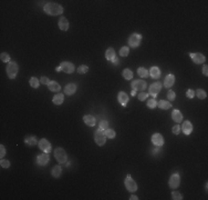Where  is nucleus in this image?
Segmentation results:
<instances>
[{"label":"nucleus","instance_id":"obj_1","mask_svg":"<svg viewBox=\"0 0 208 200\" xmlns=\"http://www.w3.org/2000/svg\"><path fill=\"white\" fill-rule=\"evenodd\" d=\"M43 11L50 16H58L63 12V7L58 4H54V2H48L47 4H44Z\"/></svg>","mask_w":208,"mask_h":200},{"label":"nucleus","instance_id":"obj_2","mask_svg":"<svg viewBox=\"0 0 208 200\" xmlns=\"http://www.w3.org/2000/svg\"><path fill=\"white\" fill-rule=\"evenodd\" d=\"M7 75L10 79H15L18 75V70H19V67H18L17 62L15 61H10L8 64H7Z\"/></svg>","mask_w":208,"mask_h":200},{"label":"nucleus","instance_id":"obj_3","mask_svg":"<svg viewBox=\"0 0 208 200\" xmlns=\"http://www.w3.org/2000/svg\"><path fill=\"white\" fill-rule=\"evenodd\" d=\"M54 157L57 159V161L61 165V163H65L68 160V156L65 153V150L63 148H57L54 150Z\"/></svg>","mask_w":208,"mask_h":200},{"label":"nucleus","instance_id":"obj_4","mask_svg":"<svg viewBox=\"0 0 208 200\" xmlns=\"http://www.w3.org/2000/svg\"><path fill=\"white\" fill-rule=\"evenodd\" d=\"M94 140L95 142L97 144V146H104L105 145V142H106V136H105V133H104V130L102 129H97L95 132H94Z\"/></svg>","mask_w":208,"mask_h":200},{"label":"nucleus","instance_id":"obj_5","mask_svg":"<svg viewBox=\"0 0 208 200\" xmlns=\"http://www.w3.org/2000/svg\"><path fill=\"white\" fill-rule=\"evenodd\" d=\"M142 41V34H133L129 36V45L132 48H137L141 45Z\"/></svg>","mask_w":208,"mask_h":200},{"label":"nucleus","instance_id":"obj_6","mask_svg":"<svg viewBox=\"0 0 208 200\" xmlns=\"http://www.w3.org/2000/svg\"><path fill=\"white\" fill-rule=\"evenodd\" d=\"M131 87H132V89L135 90V91L142 92V91H144V90L146 89L147 85H146V82L144 80H134L133 82L131 84Z\"/></svg>","mask_w":208,"mask_h":200},{"label":"nucleus","instance_id":"obj_7","mask_svg":"<svg viewBox=\"0 0 208 200\" xmlns=\"http://www.w3.org/2000/svg\"><path fill=\"white\" fill-rule=\"evenodd\" d=\"M125 187L131 192H135L137 190V185H136V182L134 181L131 176H127V178L125 179Z\"/></svg>","mask_w":208,"mask_h":200},{"label":"nucleus","instance_id":"obj_8","mask_svg":"<svg viewBox=\"0 0 208 200\" xmlns=\"http://www.w3.org/2000/svg\"><path fill=\"white\" fill-rule=\"evenodd\" d=\"M179 183H180V177L177 172H175L171 176V178L168 180V185L172 189H176V188H178Z\"/></svg>","mask_w":208,"mask_h":200},{"label":"nucleus","instance_id":"obj_9","mask_svg":"<svg viewBox=\"0 0 208 200\" xmlns=\"http://www.w3.org/2000/svg\"><path fill=\"white\" fill-rule=\"evenodd\" d=\"M60 67H61V70L65 73H72L75 70L74 64L70 61H63V62H61Z\"/></svg>","mask_w":208,"mask_h":200},{"label":"nucleus","instance_id":"obj_10","mask_svg":"<svg viewBox=\"0 0 208 200\" xmlns=\"http://www.w3.org/2000/svg\"><path fill=\"white\" fill-rule=\"evenodd\" d=\"M38 146H39V148H40L43 152H47V153L51 152L52 147H51V144L47 140V139H41V140L38 142Z\"/></svg>","mask_w":208,"mask_h":200},{"label":"nucleus","instance_id":"obj_11","mask_svg":"<svg viewBox=\"0 0 208 200\" xmlns=\"http://www.w3.org/2000/svg\"><path fill=\"white\" fill-rule=\"evenodd\" d=\"M161 89H162V84H161V82H153V84L150 86V92H148V94H150L151 96H153V97H156V96L159 94Z\"/></svg>","mask_w":208,"mask_h":200},{"label":"nucleus","instance_id":"obj_12","mask_svg":"<svg viewBox=\"0 0 208 200\" xmlns=\"http://www.w3.org/2000/svg\"><path fill=\"white\" fill-rule=\"evenodd\" d=\"M191 58L193 59V61L195 64H204L206 58L203 53H199V52H194V53H189Z\"/></svg>","mask_w":208,"mask_h":200},{"label":"nucleus","instance_id":"obj_13","mask_svg":"<svg viewBox=\"0 0 208 200\" xmlns=\"http://www.w3.org/2000/svg\"><path fill=\"white\" fill-rule=\"evenodd\" d=\"M152 142L156 147H162L164 145V138H163V136L161 133H154L152 136Z\"/></svg>","mask_w":208,"mask_h":200},{"label":"nucleus","instance_id":"obj_14","mask_svg":"<svg viewBox=\"0 0 208 200\" xmlns=\"http://www.w3.org/2000/svg\"><path fill=\"white\" fill-rule=\"evenodd\" d=\"M49 155L47 152L44 153H41V155H39L37 157V162L39 166H46L48 165V162H49Z\"/></svg>","mask_w":208,"mask_h":200},{"label":"nucleus","instance_id":"obj_15","mask_svg":"<svg viewBox=\"0 0 208 200\" xmlns=\"http://www.w3.org/2000/svg\"><path fill=\"white\" fill-rule=\"evenodd\" d=\"M182 130H183V132L186 136H189L191 132H193V125H191V121H188V120L184 121L183 126H182Z\"/></svg>","mask_w":208,"mask_h":200},{"label":"nucleus","instance_id":"obj_16","mask_svg":"<svg viewBox=\"0 0 208 200\" xmlns=\"http://www.w3.org/2000/svg\"><path fill=\"white\" fill-rule=\"evenodd\" d=\"M117 100L123 107H126L127 102H129V96L125 94L124 91H120L119 95H117Z\"/></svg>","mask_w":208,"mask_h":200},{"label":"nucleus","instance_id":"obj_17","mask_svg":"<svg viewBox=\"0 0 208 200\" xmlns=\"http://www.w3.org/2000/svg\"><path fill=\"white\" fill-rule=\"evenodd\" d=\"M172 118H173V120H174L175 122H177V124L183 121V115H182V112H180L178 109H174V110H173V112H172Z\"/></svg>","mask_w":208,"mask_h":200},{"label":"nucleus","instance_id":"obj_18","mask_svg":"<svg viewBox=\"0 0 208 200\" xmlns=\"http://www.w3.org/2000/svg\"><path fill=\"white\" fill-rule=\"evenodd\" d=\"M175 84V76L174 75H167L166 78H165V80H164V86L166 87V88H171L173 87V85Z\"/></svg>","mask_w":208,"mask_h":200},{"label":"nucleus","instance_id":"obj_19","mask_svg":"<svg viewBox=\"0 0 208 200\" xmlns=\"http://www.w3.org/2000/svg\"><path fill=\"white\" fill-rule=\"evenodd\" d=\"M59 28L61 30H63V31H67L68 29H69V21L67 20V18L65 17H61L60 19H59Z\"/></svg>","mask_w":208,"mask_h":200},{"label":"nucleus","instance_id":"obj_20","mask_svg":"<svg viewBox=\"0 0 208 200\" xmlns=\"http://www.w3.org/2000/svg\"><path fill=\"white\" fill-rule=\"evenodd\" d=\"M75 91H76V85L75 84H69L64 88V94L68 95V96L75 94Z\"/></svg>","mask_w":208,"mask_h":200},{"label":"nucleus","instance_id":"obj_21","mask_svg":"<svg viewBox=\"0 0 208 200\" xmlns=\"http://www.w3.org/2000/svg\"><path fill=\"white\" fill-rule=\"evenodd\" d=\"M83 121L87 126H90V127H93V126H95L96 124V119L91 115H85L83 117Z\"/></svg>","mask_w":208,"mask_h":200},{"label":"nucleus","instance_id":"obj_22","mask_svg":"<svg viewBox=\"0 0 208 200\" xmlns=\"http://www.w3.org/2000/svg\"><path fill=\"white\" fill-rule=\"evenodd\" d=\"M48 88L52 92H58V91L61 90V86L59 85L57 81H50V84L48 85Z\"/></svg>","mask_w":208,"mask_h":200},{"label":"nucleus","instance_id":"obj_23","mask_svg":"<svg viewBox=\"0 0 208 200\" xmlns=\"http://www.w3.org/2000/svg\"><path fill=\"white\" fill-rule=\"evenodd\" d=\"M157 106L159 109L167 110V109H169L172 107V103L169 101H167V100H159V101L157 102Z\"/></svg>","mask_w":208,"mask_h":200},{"label":"nucleus","instance_id":"obj_24","mask_svg":"<svg viewBox=\"0 0 208 200\" xmlns=\"http://www.w3.org/2000/svg\"><path fill=\"white\" fill-rule=\"evenodd\" d=\"M105 58L106 60H110V61H113V60L116 58V56H115V51L113 48H108L106 52H105Z\"/></svg>","mask_w":208,"mask_h":200},{"label":"nucleus","instance_id":"obj_25","mask_svg":"<svg viewBox=\"0 0 208 200\" xmlns=\"http://www.w3.org/2000/svg\"><path fill=\"white\" fill-rule=\"evenodd\" d=\"M150 76L154 79H158L161 77V70L157 67H152L150 69Z\"/></svg>","mask_w":208,"mask_h":200},{"label":"nucleus","instance_id":"obj_26","mask_svg":"<svg viewBox=\"0 0 208 200\" xmlns=\"http://www.w3.org/2000/svg\"><path fill=\"white\" fill-rule=\"evenodd\" d=\"M62 174V168L60 167V165H57L52 168V171H51V175L53 176L54 178H59Z\"/></svg>","mask_w":208,"mask_h":200},{"label":"nucleus","instance_id":"obj_27","mask_svg":"<svg viewBox=\"0 0 208 200\" xmlns=\"http://www.w3.org/2000/svg\"><path fill=\"white\" fill-rule=\"evenodd\" d=\"M52 101H53L54 105H61L64 101V95L63 94H57L52 98Z\"/></svg>","mask_w":208,"mask_h":200},{"label":"nucleus","instance_id":"obj_28","mask_svg":"<svg viewBox=\"0 0 208 200\" xmlns=\"http://www.w3.org/2000/svg\"><path fill=\"white\" fill-rule=\"evenodd\" d=\"M137 73H138V76L142 77V78H147L148 75H150L148 70H147L146 68H143V67H141V68L137 69Z\"/></svg>","mask_w":208,"mask_h":200},{"label":"nucleus","instance_id":"obj_29","mask_svg":"<svg viewBox=\"0 0 208 200\" xmlns=\"http://www.w3.org/2000/svg\"><path fill=\"white\" fill-rule=\"evenodd\" d=\"M122 75H123L124 79H126V80H131V79L133 78V73H132L131 69H124Z\"/></svg>","mask_w":208,"mask_h":200},{"label":"nucleus","instance_id":"obj_30","mask_svg":"<svg viewBox=\"0 0 208 200\" xmlns=\"http://www.w3.org/2000/svg\"><path fill=\"white\" fill-rule=\"evenodd\" d=\"M25 142L29 146H36L37 145V139L33 136H29L25 139Z\"/></svg>","mask_w":208,"mask_h":200},{"label":"nucleus","instance_id":"obj_31","mask_svg":"<svg viewBox=\"0 0 208 200\" xmlns=\"http://www.w3.org/2000/svg\"><path fill=\"white\" fill-rule=\"evenodd\" d=\"M30 86L32 87V88H38L39 86H40V80L38 79V78H36V77H32V78H30Z\"/></svg>","mask_w":208,"mask_h":200},{"label":"nucleus","instance_id":"obj_32","mask_svg":"<svg viewBox=\"0 0 208 200\" xmlns=\"http://www.w3.org/2000/svg\"><path fill=\"white\" fill-rule=\"evenodd\" d=\"M104 133H105V136H106V138H108V139H113V138H115V131L113 130V129H106V130H104Z\"/></svg>","mask_w":208,"mask_h":200},{"label":"nucleus","instance_id":"obj_33","mask_svg":"<svg viewBox=\"0 0 208 200\" xmlns=\"http://www.w3.org/2000/svg\"><path fill=\"white\" fill-rule=\"evenodd\" d=\"M0 59H1L2 62L9 64V62H10V56H9V53H7V52H2V53L0 55Z\"/></svg>","mask_w":208,"mask_h":200},{"label":"nucleus","instance_id":"obj_34","mask_svg":"<svg viewBox=\"0 0 208 200\" xmlns=\"http://www.w3.org/2000/svg\"><path fill=\"white\" fill-rule=\"evenodd\" d=\"M156 106H157V101H156L154 98L148 99V101H147V107H148L150 109H154V108H156Z\"/></svg>","mask_w":208,"mask_h":200},{"label":"nucleus","instance_id":"obj_35","mask_svg":"<svg viewBox=\"0 0 208 200\" xmlns=\"http://www.w3.org/2000/svg\"><path fill=\"white\" fill-rule=\"evenodd\" d=\"M196 95H197V97L199 99H205L207 97V94H206V91L203 89H198L196 91Z\"/></svg>","mask_w":208,"mask_h":200},{"label":"nucleus","instance_id":"obj_36","mask_svg":"<svg viewBox=\"0 0 208 200\" xmlns=\"http://www.w3.org/2000/svg\"><path fill=\"white\" fill-rule=\"evenodd\" d=\"M129 47H122L121 50H120V56H122V57H126V56H129Z\"/></svg>","mask_w":208,"mask_h":200},{"label":"nucleus","instance_id":"obj_37","mask_svg":"<svg viewBox=\"0 0 208 200\" xmlns=\"http://www.w3.org/2000/svg\"><path fill=\"white\" fill-rule=\"evenodd\" d=\"M87 70H89V67L85 66V64H82V66H80L79 68H78V73H81V75H83V73H87Z\"/></svg>","mask_w":208,"mask_h":200},{"label":"nucleus","instance_id":"obj_38","mask_svg":"<svg viewBox=\"0 0 208 200\" xmlns=\"http://www.w3.org/2000/svg\"><path fill=\"white\" fill-rule=\"evenodd\" d=\"M175 98H176V94H175V91L169 90V91L167 92V99H168L169 101H173V100H175Z\"/></svg>","mask_w":208,"mask_h":200},{"label":"nucleus","instance_id":"obj_39","mask_svg":"<svg viewBox=\"0 0 208 200\" xmlns=\"http://www.w3.org/2000/svg\"><path fill=\"white\" fill-rule=\"evenodd\" d=\"M147 98H148V94H146L144 91L140 92V95H138V100H140V101H144V100H146Z\"/></svg>","mask_w":208,"mask_h":200},{"label":"nucleus","instance_id":"obj_40","mask_svg":"<svg viewBox=\"0 0 208 200\" xmlns=\"http://www.w3.org/2000/svg\"><path fill=\"white\" fill-rule=\"evenodd\" d=\"M172 197H173V199H174V200H182V199H183L182 195H180L178 191H173V192H172Z\"/></svg>","mask_w":208,"mask_h":200},{"label":"nucleus","instance_id":"obj_41","mask_svg":"<svg viewBox=\"0 0 208 200\" xmlns=\"http://www.w3.org/2000/svg\"><path fill=\"white\" fill-rule=\"evenodd\" d=\"M108 121H105V120H102L100 122V129H102V130H106L108 129Z\"/></svg>","mask_w":208,"mask_h":200},{"label":"nucleus","instance_id":"obj_42","mask_svg":"<svg viewBox=\"0 0 208 200\" xmlns=\"http://www.w3.org/2000/svg\"><path fill=\"white\" fill-rule=\"evenodd\" d=\"M0 166L2 167V168H9V167H10V161H8V160H4V159H1V161H0Z\"/></svg>","mask_w":208,"mask_h":200},{"label":"nucleus","instance_id":"obj_43","mask_svg":"<svg viewBox=\"0 0 208 200\" xmlns=\"http://www.w3.org/2000/svg\"><path fill=\"white\" fill-rule=\"evenodd\" d=\"M172 131H173V133H175V135H178L179 132H180V126L175 125L174 127H173V129H172Z\"/></svg>","mask_w":208,"mask_h":200},{"label":"nucleus","instance_id":"obj_44","mask_svg":"<svg viewBox=\"0 0 208 200\" xmlns=\"http://www.w3.org/2000/svg\"><path fill=\"white\" fill-rule=\"evenodd\" d=\"M186 97H187V98H189V99H193L194 97H195V92H194V91H193L191 89H188L187 92H186Z\"/></svg>","mask_w":208,"mask_h":200},{"label":"nucleus","instance_id":"obj_45","mask_svg":"<svg viewBox=\"0 0 208 200\" xmlns=\"http://www.w3.org/2000/svg\"><path fill=\"white\" fill-rule=\"evenodd\" d=\"M40 82H41L42 85H49L50 84V80H49V78L48 77H42L41 79H40Z\"/></svg>","mask_w":208,"mask_h":200},{"label":"nucleus","instance_id":"obj_46","mask_svg":"<svg viewBox=\"0 0 208 200\" xmlns=\"http://www.w3.org/2000/svg\"><path fill=\"white\" fill-rule=\"evenodd\" d=\"M0 151H1V153H0V157L4 158V156H6V148H4V145L0 146Z\"/></svg>","mask_w":208,"mask_h":200},{"label":"nucleus","instance_id":"obj_47","mask_svg":"<svg viewBox=\"0 0 208 200\" xmlns=\"http://www.w3.org/2000/svg\"><path fill=\"white\" fill-rule=\"evenodd\" d=\"M203 73H204L205 76H208V67L207 66H204V68H203Z\"/></svg>","mask_w":208,"mask_h":200},{"label":"nucleus","instance_id":"obj_48","mask_svg":"<svg viewBox=\"0 0 208 200\" xmlns=\"http://www.w3.org/2000/svg\"><path fill=\"white\" fill-rule=\"evenodd\" d=\"M112 62H113V64H115V66H117V64H119V59H117V58H115V59L113 60Z\"/></svg>","mask_w":208,"mask_h":200},{"label":"nucleus","instance_id":"obj_49","mask_svg":"<svg viewBox=\"0 0 208 200\" xmlns=\"http://www.w3.org/2000/svg\"><path fill=\"white\" fill-rule=\"evenodd\" d=\"M138 198L136 196H135V195H133V196H131L129 197V200H137Z\"/></svg>","mask_w":208,"mask_h":200},{"label":"nucleus","instance_id":"obj_50","mask_svg":"<svg viewBox=\"0 0 208 200\" xmlns=\"http://www.w3.org/2000/svg\"><path fill=\"white\" fill-rule=\"evenodd\" d=\"M55 70H57V71H62V70H61V67H60V66H59V67H57V68H55Z\"/></svg>","mask_w":208,"mask_h":200},{"label":"nucleus","instance_id":"obj_51","mask_svg":"<svg viewBox=\"0 0 208 200\" xmlns=\"http://www.w3.org/2000/svg\"><path fill=\"white\" fill-rule=\"evenodd\" d=\"M132 96H136V91H135V90H133V91H132Z\"/></svg>","mask_w":208,"mask_h":200}]
</instances>
